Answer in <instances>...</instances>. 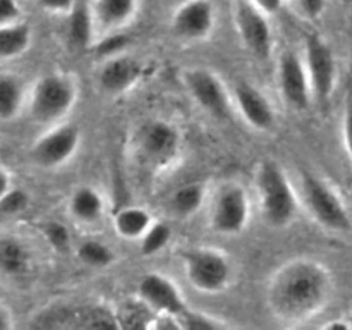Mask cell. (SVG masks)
<instances>
[{
    "label": "cell",
    "mask_w": 352,
    "mask_h": 330,
    "mask_svg": "<svg viewBox=\"0 0 352 330\" xmlns=\"http://www.w3.org/2000/svg\"><path fill=\"white\" fill-rule=\"evenodd\" d=\"M332 291L330 274L313 260H294L274 275L268 287V306L284 322H302L318 313Z\"/></svg>",
    "instance_id": "obj_1"
},
{
    "label": "cell",
    "mask_w": 352,
    "mask_h": 330,
    "mask_svg": "<svg viewBox=\"0 0 352 330\" xmlns=\"http://www.w3.org/2000/svg\"><path fill=\"white\" fill-rule=\"evenodd\" d=\"M256 186L267 222L275 227L287 226L294 219L298 203L280 165L272 160L263 162L258 168Z\"/></svg>",
    "instance_id": "obj_2"
},
{
    "label": "cell",
    "mask_w": 352,
    "mask_h": 330,
    "mask_svg": "<svg viewBox=\"0 0 352 330\" xmlns=\"http://www.w3.org/2000/svg\"><path fill=\"white\" fill-rule=\"evenodd\" d=\"M76 85L71 78L47 74L34 85L30 100L31 116L36 122H55L71 110L76 102Z\"/></svg>",
    "instance_id": "obj_3"
},
{
    "label": "cell",
    "mask_w": 352,
    "mask_h": 330,
    "mask_svg": "<svg viewBox=\"0 0 352 330\" xmlns=\"http://www.w3.org/2000/svg\"><path fill=\"white\" fill-rule=\"evenodd\" d=\"M34 329H120L116 313L103 306H58L36 316Z\"/></svg>",
    "instance_id": "obj_4"
},
{
    "label": "cell",
    "mask_w": 352,
    "mask_h": 330,
    "mask_svg": "<svg viewBox=\"0 0 352 330\" xmlns=\"http://www.w3.org/2000/svg\"><path fill=\"white\" fill-rule=\"evenodd\" d=\"M302 192L306 205L320 223L333 230H349L351 219L344 203L332 188L311 172H302Z\"/></svg>",
    "instance_id": "obj_5"
},
{
    "label": "cell",
    "mask_w": 352,
    "mask_h": 330,
    "mask_svg": "<svg viewBox=\"0 0 352 330\" xmlns=\"http://www.w3.org/2000/svg\"><path fill=\"white\" fill-rule=\"evenodd\" d=\"M181 148V134L172 124L151 120L144 124L136 136L138 157L151 168L170 165Z\"/></svg>",
    "instance_id": "obj_6"
},
{
    "label": "cell",
    "mask_w": 352,
    "mask_h": 330,
    "mask_svg": "<svg viewBox=\"0 0 352 330\" xmlns=\"http://www.w3.org/2000/svg\"><path fill=\"white\" fill-rule=\"evenodd\" d=\"M186 275L192 287L201 292H217L226 287L230 267L222 253L213 250L189 251L184 258Z\"/></svg>",
    "instance_id": "obj_7"
},
{
    "label": "cell",
    "mask_w": 352,
    "mask_h": 330,
    "mask_svg": "<svg viewBox=\"0 0 352 330\" xmlns=\"http://www.w3.org/2000/svg\"><path fill=\"white\" fill-rule=\"evenodd\" d=\"M306 69H308L311 91L320 102L330 98L336 86L337 64L333 52L318 34L306 38Z\"/></svg>",
    "instance_id": "obj_8"
},
{
    "label": "cell",
    "mask_w": 352,
    "mask_h": 330,
    "mask_svg": "<svg viewBox=\"0 0 352 330\" xmlns=\"http://www.w3.org/2000/svg\"><path fill=\"white\" fill-rule=\"evenodd\" d=\"M237 33L248 50L258 58H268L272 54V30L267 14L246 0H239L234 12Z\"/></svg>",
    "instance_id": "obj_9"
},
{
    "label": "cell",
    "mask_w": 352,
    "mask_h": 330,
    "mask_svg": "<svg viewBox=\"0 0 352 330\" xmlns=\"http://www.w3.org/2000/svg\"><path fill=\"white\" fill-rule=\"evenodd\" d=\"M186 85L198 105L213 117L226 119L230 113V100L222 81L206 69H191L186 72Z\"/></svg>",
    "instance_id": "obj_10"
},
{
    "label": "cell",
    "mask_w": 352,
    "mask_h": 330,
    "mask_svg": "<svg viewBox=\"0 0 352 330\" xmlns=\"http://www.w3.org/2000/svg\"><path fill=\"white\" fill-rule=\"evenodd\" d=\"M250 219V201L239 186H229L217 196L212 212V226L220 234H239Z\"/></svg>",
    "instance_id": "obj_11"
},
{
    "label": "cell",
    "mask_w": 352,
    "mask_h": 330,
    "mask_svg": "<svg viewBox=\"0 0 352 330\" xmlns=\"http://www.w3.org/2000/svg\"><path fill=\"white\" fill-rule=\"evenodd\" d=\"M79 140H81L79 127L74 124H65L40 138L33 144L31 155L41 167H58L76 153Z\"/></svg>",
    "instance_id": "obj_12"
},
{
    "label": "cell",
    "mask_w": 352,
    "mask_h": 330,
    "mask_svg": "<svg viewBox=\"0 0 352 330\" xmlns=\"http://www.w3.org/2000/svg\"><path fill=\"white\" fill-rule=\"evenodd\" d=\"M215 24V9L210 0H186L172 16V30L184 40L208 36Z\"/></svg>",
    "instance_id": "obj_13"
},
{
    "label": "cell",
    "mask_w": 352,
    "mask_h": 330,
    "mask_svg": "<svg viewBox=\"0 0 352 330\" xmlns=\"http://www.w3.org/2000/svg\"><path fill=\"white\" fill-rule=\"evenodd\" d=\"M138 292L151 309L164 313L168 318H177L188 309L174 282L160 274H148L141 278Z\"/></svg>",
    "instance_id": "obj_14"
},
{
    "label": "cell",
    "mask_w": 352,
    "mask_h": 330,
    "mask_svg": "<svg viewBox=\"0 0 352 330\" xmlns=\"http://www.w3.org/2000/svg\"><path fill=\"white\" fill-rule=\"evenodd\" d=\"M278 82L285 102L294 109H306L309 105V82L308 69L302 65L301 58L292 50L284 52L278 60Z\"/></svg>",
    "instance_id": "obj_15"
},
{
    "label": "cell",
    "mask_w": 352,
    "mask_h": 330,
    "mask_svg": "<svg viewBox=\"0 0 352 330\" xmlns=\"http://www.w3.org/2000/svg\"><path fill=\"white\" fill-rule=\"evenodd\" d=\"M236 102L237 107H239V112L253 127L260 131H267L274 126L275 116L270 102L253 85L241 81L236 86Z\"/></svg>",
    "instance_id": "obj_16"
},
{
    "label": "cell",
    "mask_w": 352,
    "mask_h": 330,
    "mask_svg": "<svg viewBox=\"0 0 352 330\" xmlns=\"http://www.w3.org/2000/svg\"><path fill=\"white\" fill-rule=\"evenodd\" d=\"M141 76L140 62L126 55H116L105 62L98 76L100 86L107 93H122L134 85Z\"/></svg>",
    "instance_id": "obj_17"
},
{
    "label": "cell",
    "mask_w": 352,
    "mask_h": 330,
    "mask_svg": "<svg viewBox=\"0 0 352 330\" xmlns=\"http://www.w3.org/2000/svg\"><path fill=\"white\" fill-rule=\"evenodd\" d=\"M95 14L86 2L78 0L74 9L69 12L67 36L74 47L88 48L93 41V26H95Z\"/></svg>",
    "instance_id": "obj_18"
},
{
    "label": "cell",
    "mask_w": 352,
    "mask_h": 330,
    "mask_svg": "<svg viewBox=\"0 0 352 330\" xmlns=\"http://www.w3.org/2000/svg\"><path fill=\"white\" fill-rule=\"evenodd\" d=\"M138 9V0H95L93 14L95 21L103 28L122 26L134 16Z\"/></svg>",
    "instance_id": "obj_19"
},
{
    "label": "cell",
    "mask_w": 352,
    "mask_h": 330,
    "mask_svg": "<svg viewBox=\"0 0 352 330\" xmlns=\"http://www.w3.org/2000/svg\"><path fill=\"white\" fill-rule=\"evenodd\" d=\"M150 213L140 206H127L122 208L113 219V226L119 236L126 237V239H138L143 237L144 232L150 229L151 226Z\"/></svg>",
    "instance_id": "obj_20"
},
{
    "label": "cell",
    "mask_w": 352,
    "mask_h": 330,
    "mask_svg": "<svg viewBox=\"0 0 352 330\" xmlns=\"http://www.w3.org/2000/svg\"><path fill=\"white\" fill-rule=\"evenodd\" d=\"M69 208H71L72 217L79 222H95L102 217L103 199L96 189L85 186L74 191Z\"/></svg>",
    "instance_id": "obj_21"
},
{
    "label": "cell",
    "mask_w": 352,
    "mask_h": 330,
    "mask_svg": "<svg viewBox=\"0 0 352 330\" xmlns=\"http://www.w3.org/2000/svg\"><path fill=\"white\" fill-rule=\"evenodd\" d=\"M31 41V30L28 24L10 23L0 26V55L2 58L19 57L26 52Z\"/></svg>",
    "instance_id": "obj_22"
},
{
    "label": "cell",
    "mask_w": 352,
    "mask_h": 330,
    "mask_svg": "<svg viewBox=\"0 0 352 330\" xmlns=\"http://www.w3.org/2000/svg\"><path fill=\"white\" fill-rule=\"evenodd\" d=\"M203 199H205V186L199 182H191L179 188L172 195L170 206L177 215L189 217L198 212L199 206L203 205Z\"/></svg>",
    "instance_id": "obj_23"
},
{
    "label": "cell",
    "mask_w": 352,
    "mask_h": 330,
    "mask_svg": "<svg viewBox=\"0 0 352 330\" xmlns=\"http://www.w3.org/2000/svg\"><path fill=\"white\" fill-rule=\"evenodd\" d=\"M23 103V85L17 78L3 74L0 78V117L9 120L19 112Z\"/></svg>",
    "instance_id": "obj_24"
},
{
    "label": "cell",
    "mask_w": 352,
    "mask_h": 330,
    "mask_svg": "<svg viewBox=\"0 0 352 330\" xmlns=\"http://www.w3.org/2000/svg\"><path fill=\"white\" fill-rule=\"evenodd\" d=\"M28 253L23 244L17 243L12 237H3L0 241V265L3 274L17 275L26 268Z\"/></svg>",
    "instance_id": "obj_25"
},
{
    "label": "cell",
    "mask_w": 352,
    "mask_h": 330,
    "mask_svg": "<svg viewBox=\"0 0 352 330\" xmlns=\"http://www.w3.org/2000/svg\"><path fill=\"white\" fill-rule=\"evenodd\" d=\"M150 316L151 308L141 298L138 301L127 302L120 313H117L120 329H146L150 327Z\"/></svg>",
    "instance_id": "obj_26"
},
{
    "label": "cell",
    "mask_w": 352,
    "mask_h": 330,
    "mask_svg": "<svg viewBox=\"0 0 352 330\" xmlns=\"http://www.w3.org/2000/svg\"><path fill=\"white\" fill-rule=\"evenodd\" d=\"M78 256L82 263L95 268L109 267L113 261V253L109 250V246H105V244L100 243V241L93 239L85 241V243L78 248Z\"/></svg>",
    "instance_id": "obj_27"
},
{
    "label": "cell",
    "mask_w": 352,
    "mask_h": 330,
    "mask_svg": "<svg viewBox=\"0 0 352 330\" xmlns=\"http://www.w3.org/2000/svg\"><path fill=\"white\" fill-rule=\"evenodd\" d=\"M172 237V230L167 223L164 222H155L151 223L150 229L144 232V236L141 237V253L151 256V254H157L158 251L164 250L168 244Z\"/></svg>",
    "instance_id": "obj_28"
},
{
    "label": "cell",
    "mask_w": 352,
    "mask_h": 330,
    "mask_svg": "<svg viewBox=\"0 0 352 330\" xmlns=\"http://www.w3.org/2000/svg\"><path fill=\"white\" fill-rule=\"evenodd\" d=\"M175 325L186 330H196V329L213 330V329H222L223 323L219 322V320H215L210 315H203V313L186 309L182 315H179L177 318H175Z\"/></svg>",
    "instance_id": "obj_29"
},
{
    "label": "cell",
    "mask_w": 352,
    "mask_h": 330,
    "mask_svg": "<svg viewBox=\"0 0 352 330\" xmlns=\"http://www.w3.org/2000/svg\"><path fill=\"white\" fill-rule=\"evenodd\" d=\"M28 203H30V196L26 195V191L12 186L9 191L0 195V212L2 215H17L26 210Z\"/></svg>",
    "instance_id": "obj_30"
},
{
    "label": "cell",
    "mask_w": 352,
    "mask_h": 330,
    "mask_svg": "<svg viewBox=\"0 0 352 330\" xmlns=\"http://www.w3.org/2000/svg\"><path fill=\"white\" fill-rule=\"evenodd\" d=\"M129 34L112 33L95 45V52L100 57H116V55H119L129 45Z\"/></svg>",
    "instance_id": "obj_31"
},
{
    "label": "cell",
    "mask_w": 352,
    "mask_h": 330,
    "mask_svg": "<svg viewBox=\"0 0 352 330\" xmlns=\"http://www.w3.org/2000/svg\"><path fill=\"white\" fill-rule=\"evenodd\" d=\"M43 234L48 244L57 251H65L69 244H71V236H69L67 227L60 222H48L43 227Z\"/></svg>",
    "instance_id": "obj_32"
},
{
    "label": "cell",
    "mask_w": 352,
    "mask_h": 330,
    "mask_svg": "<svg viewBox=\"0 0 352 330\" xmlns=\"http://www.w3.org/2000/svg\"><path fill=\"white\" fill-rule=\"evenodd\" d=\"M21 16V7L16 0H0V26L16 23Z\"/></svg>",
    "instance_id": "obj_33"
},
{
    "label": "cell",
    "mask_w": 352,
    "mask_h": 330,
    "mask_svg": "<svg viewBox=\"0 0 352 330\" xmlns=\"http://www.w3.org/2000/svg\"><path fill=\"white\" fill-rule=\"evenodd\" d=\"M78 0H38V6L52 14H69Z\"/></svg>",
    "instance_id": "obj_34"
},
{
    "label": "cell",
    "mask_w": 352,
    "mask_h": 330,
    "mask_svg": "<svg viewBox=\"0 0 352 330\" xmlns=\"http://www.w3.org/2000/svg\"><path fill=\"white\" fill-rule=\"evenodd\" d=\"M302 12L309 17H320L325 9V0H298Z\"/></svg>",
    "instance_id": "obj_35"
},
{
    "label": "cell",
    "mask_w": 352,
    "mask_h": 330,
    "mask_svg": "<svg viewBox=\"0 0 352 330\" xmlns=\"http://www.w3.org/2000/svg\"><path fill=\"white\" fill-rule=\"evenodd\" d=\"M344 140H346L347 151L352 158V98L346 105V117H344Z\"/></svg>",
    "instance_id": "obj_36"
},
{
    "label": "cell",
    "mask_w": 352,
    "mask_h": 330,
    "mask_svg": "<svg viewBox=\"0 0 352 330\" xmlns=\"http://www.w3.org/2000/svg\"><path fill=\"white\" fill-rule=\"evenodd\" d=\"M253 6H256L261 12H265L267 16H274V14H278L282 9V3L284 0H250Z\"/></svg>",
    "instance_id": "obj_37"
},
{
    "label": "cell",
    "mask_w": 352,
    "mask_h": 330,
    "mask_svg": "<svg viewBox=\"0 0 352 330\" xmlns=\"http://www.w3.org/2000/svg\"><path fill=\"white\" fill-rule=\"evenodd\" d=\"M9 315H7V309L2 308L0 309V330H9L10 329V323L7 322Z\"/></svg>",
    "instance_id": "obj_38"
},
{
    "label": "cell",
    "mask_w": 352,
    "mask_h": 330,
    "mask_svg": "<svg viewBox=\"0 0 352 330\" xmlns=\"http://www.w3.org/2000/svg\"><path fill=\"white\" fill-rule=\"evenodd\" d=\"M344 2H352V0H344Z\"/></svg>",
    "instance_id": "obj_39"
}]
</instances>
